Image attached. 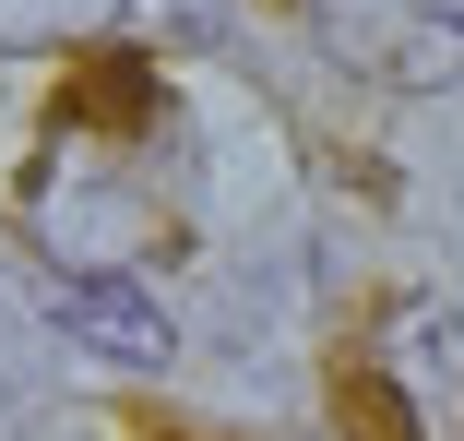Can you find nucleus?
Here are the masks:
<instances>
[{
  "instance_id": "obj_1",
  "label": "nucleus",
  "mask_w": 464,
  "mask_h": 441,
  "mask_svg": "<svg viewBox=\"0 0 464 441\" xmlns=\"http://www.w3.org/2000/svg\"><path fill=\"white\" fill-rule=\"evenodd\" d=\"M155 143H167L155 72L131 48H83L72 83H60L48 155H36V180H24V215L72 262V287H108V275H131L143 250H179V203L143 180Z\"/></svg>"
},
{
  "instance_id": "obj_2",
  "label": "nucleus",
  "mask_w": 464,
  "mask_h": 441,
  "mask_svg": "<svg viewBox=\"0 0 464 441\" xmlns=\"http://www.w3.org/2000/svg\"><path fill=\"white\" fill-rule=\"evenodd\" d=\"M345 441H464V310L452 299H382L334 370Z\"/></svg>"
},
{
  "instance_id": "obj_3",
  "label": "nucleus",
  "mask_w": 464,
  "mask_h": 441,
  "mask_svg": "<svg viewBox=\"0 0 464 441\" xmlns=\"http://www.w3.org/2000/svg\"><path fill=\"white\" fill-rule=\"evenodd\" d=\"M286 13L382 83H452L464 72V0H286Z\"/></svg>"
},
{
  "instance_id": "obj_4",
  "label": "nucleus",
  "mask_w": 464,
  "mask_h": 441,
  "mask_svg": "<svg viewBox=\"0 0 464 441\" xmlns=\"http://www.w3.org/2000/svg\"><path fill=\"white\" fill-rule=\"evenodd\" d=\"M72 322L96 334L108 358H167V322H155V310H143L120 275H108V287H72Z\"/></svg>"
},
{
  "instance_id": "obj_5",
  "label": "nucleus",
  "mask_w": 464,
  "mask_h": 441,
  "mask_svg": "<svg viewBox=\"0 0 464 441\" xmlns=\"http://www.w3.org/2000/svg\"><path fill=\"white\" fill-rule=\"evenodd\" d=\"M167 441H179V429H167Z\"/></svg>"
}]
</instances>
